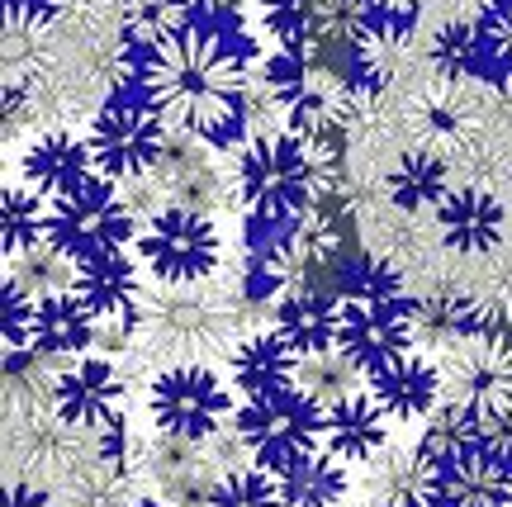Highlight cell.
Masks as SVG:
<instances>
[{"mask_svg": "<svg viewBox=\"0 0 512 507\" xmlns=\"http://www.w3.org/2000/svg\"><path fill=\"white\" fill-rule=\"evenodd\" d=\"M5 451H10L15 479L57 489L62 479H72L81 465H91L100 455V441H95V432L67 422L53 403H34V408H10Z\"/></svg>", "mask_w": 512, "mask_h": 507, "instance_id": "cell-6", "label": "cell"}, {"mask_svg": "<svg viewBox=\"0 0 512 507\" xmlns=\"http://www.w3.org/2000/svg\"><path fill=\"white\" fill-rule=\"evenodd\" d=\"M233 427H238L252 465H266L275 474L323 451V403L299 384L285 394H271V399H247L233 417Z\"/></svg>", "mask_w": 512, "mask_h": 507, "instance_id": "cell-5", "label": "cell"}, {"mask_svg": "<svg viewBox=\"0 0 512 507\" xmlns=\"http://www.w3.org/2000/svg\"><path fill=\"white\" fill-rule=\"evenodd\" d=\"M233 190L247 218H271V223H290V218L309 214L323 190V171L313 162L304 138L280 133V138H256L238 147V166H233Z\"/></svg>", "mask_w": 512, "mask_h": 507, "instance_id": "cell-4", "label": "cell"}, {"mask_svg": "<svg viewBox=\"0 0 512 507\" xmlns=\"http://www.w3.org/2000/svg\"><path fill=\"white\" fill-rule=\"evenodd\" d=\"M503 479H508V465H498L494 455H456L437 470V507H498Z\"/></svg>", "mask_w": 512, "mask_h": 507, "instance_id": "cell-25", "label": "cell"}, {"mask_svg": "<svg viewBox=\"0 0 512 507\" xmlns=\"http://www.w3.org/2000/svg\"><path fill=\"white\" fill-rule=\"evenodd\" d=\"M138 507H166V503H138Z\"/></svg>", "mask_w": 512, "mask_h": 507, "instance_id": "cell-46", "label": "cell"}, {"mask_svg": "<svg viewBox=\"0 0 512 507\" xmlns=\"http://www.w3.org/2000/svg\"><path fill=\"white\" fill-rule=\"evenodd\" d=\"M479 34H484V48H489V62L512 72V0H498L489 15L479 19Z\"/></svg>", "mask_w": 512, "mask_h": 507, "instance_id": "cell-39", "label": "cell"}, {"mask_svg": "<svg viewBox=\"0 0 512 507\" xmlns=\"http://www.w3.org/2000/svg\"><path fill=\"white\" fill-rule=\"evenodd\" d=\"M275 332L304 356L332 351L337 346V299L309 290V285H290L275 299Z\"/></svg>", "mask_w": 512, "mask_h": 507, "instance_id": "cell-21", "label": "cell"}, {"mask_svg": "<svg viewBox=\"0 0 512 507\" xmlns=\"http://www.w3.org/2000/svg\"><path fill=\"white\" fill-rule=\"evenodd\" d=\"M204 507H285V493H280V474L266 470V465H242V470H228L209 489Z\"/></svg>", "mask_w": 512, "mask_h": 507, "instance_id": "cell-35", "label": "cell"}, {"mask_svg": "<svg viewBox=\"0 0 512 507\" xmlns=\"http://www.w3.org/2000/svg\"><path fill=\"white\" fill-rule=\"evenodd\" d=\"M437 460L422 446H384L375 460H366L361 493L366 507H427L437 503Z\"/></svg>", "mask_w": 512, "mask_h": 507, "instance_id": "cell-15", "label": "cell"}, {"mask_svg": "<svg viewBox=\"0 0 512 507\" xmlns=\"http://www.w3.org/2000/svg\"><path fill=\"white\" fill-rule=\"evenodd\" d=\"M53 507H138L133 489H128V465L95 455L91 465H81L72 479L57 484Z\"/></svg>", "mask_w": 512, "mask_h": 507, "instance_id": "cell-27", "label": "cell"}, {"mask_svg": "<svg viewBox=\"0 0 512 507\" xmlns=\"http://www.w3.org/2000/svg\"><path fill=\"white\" fill-rule=\"evenodd\" d=\"M91 157H95V176L105 181H138L152 166L162 162L166 143H171V128L157 119V109L147 100H105L91 119Z\"/></svg>", "mask_w": 512, "mask_h": 507, "instance_id": "cell-9", "label": "cell"}, {"mask_svg": "<svg viewBox=\"0 0 512 507\" xmlns=\"http://www.w3.org/2000/svg\"><path fill=\"white\" fill-rule=\"evenodd\" d=\"M413 346V299L403 290V275L389 261H366L347 294H337V351L370 365L389 361Z\"/></svg>", "mask_w": 512, "mask_h": 507, "instance_id": "cell-3", "label": "cell"}, {"mask_svg": "<svg viewBox=\"0 0 512 507\" xmlns=\"http://www.w3.org/2000/svg\"><path fill=\"white\" fill-rule=\"evenodd\" d=\"M384 195L403 214L437 209L451 195V166H446V157H441L437 147H413V152H403L399 162H394L389 181H384Z\"/></svg>", "mask_w": 512, "mask_h": 507, "instance_id": "cell-23", "label": "cell"}, {"mask_svg": "<svg viewBox=\"0 0 512 507\" xmlns=\"http://www.w3.org/2000/svg\"><path fill=\"white\" fill-rule=\"evenodd\" d=\"M138 256L152 271V280H171V285H200L219 271L223 237L219 223L204 209H185V204H166L162 214L143 218L138 228Z\"/></svg>", "mask_w": 512, "mask_h": 507, "instance_id": "cell-8", "label": "cell"}, {"mask_svg": "<svg viewBox=\"0 0 512 507\" xmlns=\"http://www.w3.org/2000/svg\"><path fill=\"white\" fill-rule=\"evenodd\" d=\"M57 67V19L38 5H5V38H0V72L5 86L38 91L43 81H53Z\"/></svg>", "mask_w": 512, "mask_h": 507, "instance_id": "cell-13", "label": "cell"}, {"mask_svg": "<svg viewBox=\"0 0 512 507\" xmlns=\"http://www.w3.org/2000/svg\"><path fill=\"white\" fill-rule=\"evenodd\" d=\"M152 181H157V190L162 195H171V204H185V209H204L209 214V204L219 200V171H214V162H209V152H195V147H176L166 143L162 162L147 171Z\"/></svg>", "mask_w": 512, "mask_h": 507, "instance_id": "cell-24", "label": "cell"}, {"mask_svg": "<svg viewBox=\"0 0 512 507\" xmlns=\"http://www.w3.org/2000/svg\"><path fill=\"white\" fill-rule=\"evenodd\" d=\"M34 318L38 299L19 280L5 275V304H0V323H5V351H29L34 346Z\"/></svg>", "mask_w": 512, "mask_h": 507, "instance_id": "cell-37", "label": "cell"}, {"mask_svg": "<svg viewBox=\"0 0 512 507\" xmlns=\"http://www.w3.org/2000/svg\"><path fill=\"white\" fill-rule=\"evenodd\" d=\"M261 29L275 38V48L309 53V0H256Z\"/></svg>", "mask_w": 512, "mask_h": 507, "instance_id": "cell-36", "label": "cell"}, {"mask_svg": "<svg viewBox=\"0 0 512 507\" xmlns=\"http://www.w3.org/2000/svg\"><path fill=\"white\" fill-rule=\"evenodd\" d=\"M247 62H242L223 34L190 24L166 43L138 53V86L143 100L157 109L171 133L228 143L247 100Z\"/></svg>", "mask_w": 512, "mask_h": 507, "instance_id": "cell-1", "label": "cell"}, {"mask_svg": "<svg viewBox=\"0 0 512 507\" xmlns=\"http://www.w3.org/2000/svg\"><path fill=\"white\" fill-rule=\"evenodd\" d=\"M299 384V351L280 332H252L233 346V389L242 399H271Z\"/></svg>", "mask_w": 512, "mask_h": 507, "instance_id": "cell-20", "label": "cell"}, {"mask_svg": "<svg viewBox=\"0 0 512 507\" xmlns=\"http://www.w3.org/2000/svg\"><path fill=\"white\" fill-rule=\"evenodd\" d=\"M370 399L380 403L389 422H408V417H427L441 403V370L432 356H422L418 346H408L389 361L366 370Z\"/></svg>", "mask_w": 512, "mask_h": 507, "instance_id": "cell-14", "label": "cell"}, {"mask_svg": "<svg viewBox=\"0 0 512 507\" xmlns=\"http://www.w3.org/2000/svg\"><path fill=\"white\" fill-rule=\"evenodd\" d=\"M95 337H100V318L76 299V290L38 299L34 346L43 356H53V361H76V356H86L95 346Z\"/></svg>", "mask_w": 512, "mask_h": 507, "instance_id": "cell-22", "label": "cell"}, {"mask_svg": "<svg viewBox=\"0 0 512 507\" xmlns=\"http://www.w3.org/2000/svg\"><path fill=\"white\" fill-rule=\"evenodd\" d=\"M389 446V413L361 384L356 394L323 408V451L342 465H366Z\"/></svg>", "mask_w": 512, "mask_h": 507, "instance_id": "cell-17", "label": "cell"}, {"mask_svg": "<svg viewBox=\"0 0 512 507\" xmlns=\"http://www.w3.org/2000/svg\"><path fill=\"white\" fill-rule=\"evenodd\" d=\"M427 507H437V503H427Z\"/></svg>", "mask_w": 512, "mask_h": 507, "instance_id": "cell-47", "label": "cell"}, {"mask_svg": "<svg viewBox=\"0 0 512 507\" xmlns=\"http://www.w3.org/2000/svg\"><path fill=\"white\" fill-rule=\"evenodd\" d=\"M48 242L62 247L72 261L124 252L128 242H138V214L128 209L119 181L91 176L86 185L48 200Z\"/></svg>", "mask_w": 512, "mask_h": 507, "instance_id": "cell-7", "label": "cell"}, {"mask_svg": "<svg viewBox=\"0 0 512 507\" xmlns=\"http://www.w3.org/2000/svg\"><path fill=\"white\" fill-rule=\"evenodd\" d=\"M432 67L441 76H451V81H465V76H479L489 67V48H484V34H479L475 19H446L432 38Z\"/></svg>", "mask_w": 512, "mask_h": 507, "instance_id": "cell-29", "label": "cell"}, {"mask_svg": "<svg viewBox=\"0 0 512 507\" xmlns=\"http://www.w3.org/2000/svg\"><path fill=\"white\" fill-rule=\"evenodd\" d=\"M72 290L100 323H110V318H133L138 294H143V275H138L128 252H100L76 261Z\"/></svg>", "mask_w": 512, "mask_h": 507, "instance_id": "cell-19", "label": "cell"}, {"mask_svg": "<svg viewBox=\"0 0 512 507\" xmlns=\"http://www.w3.org/2000/svg\"><path fill=\"white\" fill-rule=\"evenodd\" d=\"M195 10H200V15L223 19V15H233V10H238V0H195Z\"/></svg>", "mask_w": 512, "mask_h": 507, "instance_id": "cell-43", "label": "cell"}, {"mask_svg": "<svg viewBox=\"0 0 512 507\" xmlns=\"http://www.w3.org/2000/svg\"><path fill=\"white\" fill-rule=\"evenodd\" d=\"M441 242L460 256H489L508 233V214L498 204L494 190L484 185H460L437 204Z\"/></svg>", "mask_w": 512, "mask_h": 507, "instance_id": "cell-16", "label": "cell"}, {"mask_svg": "<svg viewBox=\"0 0 512 507\" xmlns=\"http://www.w3.org/2000/svg\"><path fill=\"white\" fill-rule=\"evenodd\" d=\"M19 5H38V10H48V15L57 10V0H19Z\"/></svg>", "mask_w": 512, "mask_h": 507, "instance_id": "cell-45", "label": "cell"}, {"mask_svg": "<svg viewBox=\"0 0 512 507\" xmlns=\"http://www.w3.org/2000/svg\"><path fill=\"white\" fill-rule=\"evenodd\" d=\"M366 34V0H309V53L313 48H356Z\"/></svg>", "mask_w": 512, "mask_h": 507, "instance_id": "cell-33", "label": "cell"}, {"mask_svg": "<svg viewBox=\"0 0 512 507\" xmlns=\"http://www.w3.org/2000/svg\"><path fill=\"white\" fill-rule=\"evenodd\" d=\"M460 124H465V114H460V105L451 100V95H427L418 105V128L422 133H432L437 143H451L460 133Z\"/></svg>", "mask_w": 512, "mask_h": 507, "instance_id": "cell-40", "label": "cell"}, {"mask_svg": "<svg viewBox=\"0 0 512 507\" xmlns=\"http://www.w3.org/2000/svg\"><path fill=\"white\" fill-rule=\"evenodd\" d=\"M147 413L157 422V432L181 436V441H209V436H219L228 427V417H238L228 384L209 365L157 370V380L147 389Z\"/></svg>", "mask_w": 512, "mask_h": 507, "instance_id": "cell-11", "label": "cell"}, {"mask_svg": "<svg viewBox=\"0 0 512 507\" xmlns=\"http://www.w3.org/2000/svg\"><path fill=\"white\" fill-rule=\"evenodd\" d=\"M479 451L494 455L498 465H508L512 470V408L508 413L479 417Z\"/></svg>", "mask_w": 512, "mask_h": 507, "instance_id": "cell-41", "label": "cell"}, {"mask_svg": "<svg viewBox=\"0 0 512 507\" xmlns=\"http://www.w3.org/2000/svg\"><path fill=\"white\" fill-rule=\"evenodd\" d=\"M195 15H200L195 0H124V43L133 53H147L171 34L190 29Z\"/></svg>", "mask_w": 512, "mask_h": 507, "instance_id": "cell-28", "label": "cell"}, {"mask_svg": "<svg viewBox=\"0 0 512 507\" xmlns=\"http://www.w3.org/2000/svg\"><path fill=\"white\" fill-rule=\"evenodd\" d=\"M53 408L86 432H105L124 417V375L110 356H76L57 370Z\"/></svg>", "mask_w": 512, "mask_h": 507, "instance_id": "cell-12", "label": "cell"}, {"mask_svg": "<svg viewBox=\"0 0 512 507\" xmlns=\"http://www.w3.org/2000/svg\"><path fill=\"white\" fill-rule=\"evenodd\" d=\"M280 493H285V507H342L351 493V474L342 460L318 451L290 470H280Z\"/></svg>", "mask_w": 512, "mask_h": 507, "instance_id": "cell-26", "label": "cell"}, {"mask_svg": "<svg viewBox=\"0 0 512 507\" xmlns=\"http://www.w3.org/2000/svg\"><path fill=\"white\" fill-rule=\"evenodd\" d=\"M19 171H24V185H34L38 195L57 200V195H67V190L91 181L95 157H91V143H81L67 128H53V133H38L34 143H24Z\"/></svg>", "mask_w": 512, "mask_h": 507, "instance_id": "cell-18", "label": "cell"}, {"mask_svg": "<svg viewBox=\"0 0 512 507\" xmlns=\"http://www.w3.org/2000/svg\"><path fill=\"white\" fill-rule=\"evenodd\" d=\"M422 0H366V34L361 38H408L418 24Z\"/></svg>", "mask_w": 512, "mask_h": 507, "instance_id": "cell-38", "label": "cell"}, {"mask_svg": "<svg viewBox=\"0 0 512 507\" xmlns=\"http://www.w3.org/2000/svg\"><path fill=\"white\" fill-rule=\"evenodd\" d=\"M10 507H53V498H48L43 484H24V479H15V484H10Z\"/></svg>", "mask_w": 512, "mask_h": 507, "instance_id": "cell-42", "label": "cell"}, {"mask_svg": "<svg viewBox=\"0 0 512 507\" xmlns=\"http://www.w3.org/2000/svg\"><path fill=\"white\" fill-rule=\"evenodd\" d=\"M242 313L233 299L200 285L152 280L133 308V351L157 370L171 365H209L238 337Z\"/></svg>", "mask_w": 512, "mask_h": 507, "instance_id": "cell-2", "label": "cell"}, {"mask_svg": "<svg viewBox=\"0 0 512 507\" xmlns=\"http://www.w3.org/2000/svg\"><path fill=\"white\" fill-rule=\"evenodd\" d=\"M356 380H366V370L351 361L347 351H337V346L299 361V389H309L323 408L337 399H347V394H356Z\"/></svg>", "mask_w": 512, "mask_h": 507, "instance_id": "cell-34", "label": "cell"}, {"mask_svg": "<svg viewBox=\"0 0 512 507\" xmlns=\"http://www.w3.org/2000/svg\"><path fill=\"white\" fill-rule=\"evenodd\" d=\"M441 403L489 417L512 408V342L503 332H470L437 351Z\"/></svg>", "mask_w": 512, "mask_h": 507, "instance_id": "cell-10", "label": "cell"}, {"mask_svg": "<svg viewBox=\"0 0 512 507\" xmlns=\"http://www.w3.org/2000/svg\"><path fill=\"white\" fill-rule=\"evenodd\" d=\"M498 507H512V470H508V479H503V498H498Z\"/></svg>", "mask_w": 512, "mask_h": 507, "instance_id": "cell-44", "label": "cell"}, {"mask_svg": "<svg viewBox=\"0 0 512 507\" xmlns=\"http://www.w3.org/2000/svg\"><path fill=\"white\" fill-rule=\"evenodd\" d=\"M418 446L432 455L437 465L456 460V455L479 451V417L456 408V403H437V408L427 413V427H422Z\"/></svg>", "mask_w": 512, "mask_h": 507, "instance_id": "cell-32", "label": "cell"}, {"mask_svg": "<svg viewBox=\"0 0 512 507\" xmlns=\"http://www.w3.org/2000/svg\"><path fill=\"white\" fill-rule=\"evenodd\" d=\"M0 237H5V256L48 242V195H38L34 185H10L0 209Z\"/></svg>", "mask_w": 512, "mask_h": 507, "instance_id": "cell-30", "label": "cell"}, {"mask_svg": "<svg viewBox=\"0 0 512 507\" xmlns=\"http://www.w3.org/2000/svg\"><path fill=\"white\" fill-rule=\"evenodd\" d=\"M5 261H10L5 275L19 280L34 299L72 290V280H76V261L62 247H53V242H38V247H29V252H19V256H5Z\"/></svg>", "mask_w": 512, "mask_h": 507, "instance_id": "cell-31", "label": "cell"}]
</instances>
